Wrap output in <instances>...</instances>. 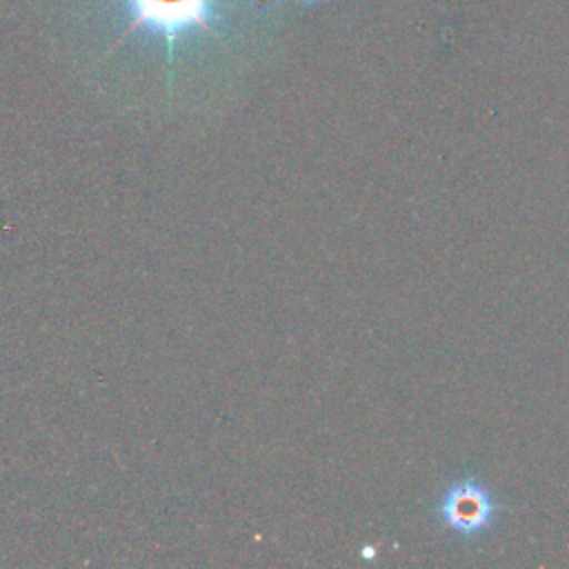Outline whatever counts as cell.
I'll return each mask as SVG.
<instances>
[{
  "label": "cell",
  "instance_id": "obj_1",
  "mask_svg": "<svg viewBox=\"0 0 569 569\" xmlns=\"http://www.w3.org/2000/svg\"><path fill=\"white\" fill-rule=\"evenodd\" d=\"M500 509L502 505L476 473L451 480L433 505L440 527L462 542L485 538L496 527Z\"/></svg>",
  "mask_w": 569,
  "mask_h": 569
},
{
  "label": "cell",
  "instance_id": "obj_2",
  "mask_svg": "<svg viewBox=\"0 0 569 569\" xmlns=\"http://www.w3.org/2000/svg\"><path fill=\"white\" fill-rule=\"evenodd\" d=\"M131 9V20L124 33L118 38L122 42L131 31L149 29L162 36L167 44L169 64L173 60V44L180 33L189 29L213 31V0H127Z\"/></svg>",
  "mask_w": 569,
  "mask_h": 569
}]
</instances>
